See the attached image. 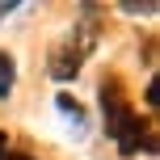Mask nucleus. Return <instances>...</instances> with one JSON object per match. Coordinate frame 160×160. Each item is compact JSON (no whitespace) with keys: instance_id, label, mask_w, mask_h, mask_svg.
Returning a JSON list of instances; mask_svg holds the SVG:
<instances>
[{"instance_id":"obj_5","label":"nucleus","mask_w":160,"mask_h":160,"mask_svg":"<svg viewBox=\"0 0 160 160\" xmlns=\"http://www.w3.org/2000/svg\"><path fill=\"white\" fill-rule=\"evenodd\" d=\"M122 13H131V17H135V13H148V17H152V13H156V0H139V4H135V0H127Z\"/></svg>"},{"instance_id":"obj_7","label":"nucleus","mask_w":160,"mask_h":160,"mask_svg":"<svg viewBox=\"0 0 160 160\" xmlns=\"http://www.w3.org/2000/svg\"><path fill=\"white\" fill-rule=\"evenodd\" d=\"M13 8H17V4H13V0H8V4H0V21H4V17H8V13H13Z\"/></svg>"},{"instance_id":"obj_1","label":"nucleus","mask_w":160,"mask_h":160,"mask_svg":"<svg viewBox=\"0 0 160 160\" xmlns=\"http://www.w3.org/2000/svg\"><path fill=\"white\" fill-rule=\"evenodd\" d=\"M101 114H105V135L118 143V152H122V156H135L148 122L135 118V110L127 105V97L118 93L114 80H110V84H101Z\"/></svg>"},{"instance_id":"obj_4","label":"nucleus","mask_w":160,"mask_h":160,"mask_svg":"<svg viewBox=\"0 0 160 160\" xmlns=\"http://www.w3.org/2000/svg\"><path fill=\"white\" fill-rule=\"evenodd\" d=\"M55 105H59V110H63L68 118L76 122V127H80V122H84V114H80V105H76V101H72V97H68V93H59V97H55Z\"/></svg>"},{"instance_id":"obj_9","label":"nucleus","mask_w":160,"mask_h":160,"mask_svg":"<svg viewBox=\"0 0 160 160\" xmlns=\"http://www.w3.org/2000/svg\"><path fill=\"white\" fill-rule=\"evenodd\" d=\"M0 160H4V135H0Z\"/></svg>"},{"instance_id":"obj_6","label":"nucleus","mask_w":160,"mask_h":160,"mask_svg":"<svg viewBox=\"0 0 160 160\" xmlns=\"http://www.w3.org/2000/svg\"><path fill=\"white\" fill-rule=\"evenodd\" d=\"M143 97H148V105H156V101H160V88H156V80L148 84V93H143Z\"/></svg>"},{"instance_id":"obj_8","label":"nucleus","mask_w":160,"mask_h":160,"mask_svg":"<svg viewBox=\"0 0 160 160\" xmlns=\"http://www.w3.org/2000/svg\"><path fill=\"white\" fill-rule=\"evenodd\" d=\"M4 160H30V156H21V152H17V156H4Z\"/></svg>"},{"instance_id":"obj_3","label":"nucleus","mask_w":160,"mask_h":160,"mask_svg":"<svg viewBox=\"0 0 160 160\" xmlns=\"http://www.w3.org/2000/svg\"><path fill=\"white\" fill-rule=\"evenodd\" d=\"M13 84H17V68H13V59L0 51V97L13 93Z\"/></svg>"},{"instance_id":"obj_2","label":"nucleus","mask_w":160,"mask_h":160,"mask_svg":"<svg viewBox=\"0 0 160 160\" xmlns=\"http://www.w3.org/2000/svg\"><path fill=\"white\" fill-rule=\"evenodd\" d=\"M47 72L55 76V80H72V76L80 72V55H76V47H72V42H59V47L51 51Z\"/></svg>"}]
</instances>
